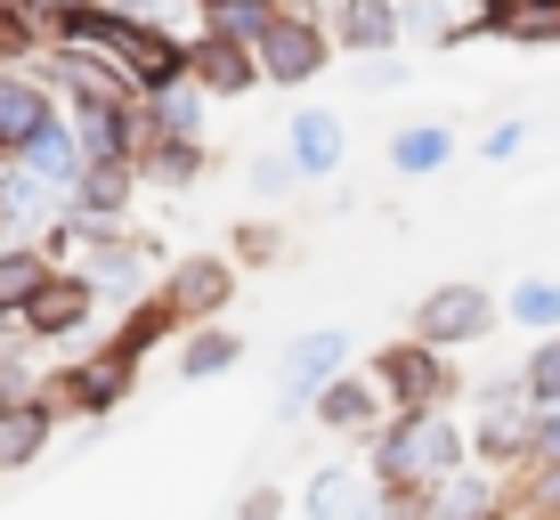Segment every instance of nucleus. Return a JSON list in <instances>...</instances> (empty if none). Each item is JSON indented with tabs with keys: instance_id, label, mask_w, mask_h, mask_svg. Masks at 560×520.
Listing matches in <instances>:
<instances>
[{
	"instance_id": "f257e3e1",
	"label": "nucleus",
	"mask_w": 560,
	"mask_h": 520,
	"mask_svg": "<svg viewBox=\"0 0 560 520\" xmlns=\"http://www.w3.org/2000/svg\"><path fill=\"white\" fill-rule=\"evenodd\" d=\"M463 431L447 423V407H422V415H390V431H374V479L382 488H422L439 496L463 472Z\"/></svg>"
},
{
	"instance_id": "f03ea898",
	"label": "nucleus",
	"mask_w": 560,
	"mask_h": 520,
	"mask_svg": "<svg viewBox=\"0 0 560 520\" xmlns=\"http://www.w3.org/2000/svg\"><path fill=\"white\" fill-rule=\"evenodd\" d=\"M130 382H139V358L114 350V342H98L90 358H66L42 391H49L57 415H114V407L130 398Z\"/></svg>"
},
{
	"instance_id": "7ed1b4c3",
	"label": "nucleus",
	"mask_w": 560,
	"mask_h": 520,
	"mask_svg": "<svg viewBox=\"0 0 560 520\" xmlns=\"http://www.w3.org/2000/svg\"><path fill=\"white\" fill-rule=\"evenodd\" d=\"M374 391L390 415H422L439 407V398H455V374H447V350H431V342H390V350L374 358Z\"/></svg>"
},
{
	"instance_id": "20e7f679",
	"label": "nucleus",
	"mask_w": 560,
	"mask_h": 520,
	"mask_svg": "<svg viewBox=\"0 0 560 520\" xmlns=\"http://www.w3.org/2000/svg\"><path fill=\"white\" fill-rule=\"evenodd\" d=\"M90 317H98V285H90L82 268H49V285L25 301L16 334H25V342H57V334H82Z\"/></svg>"
},
{
	"instance_id": "39448f33",
	"label": "nucleus",
	"mask_w": 560,
	"mask_h": 520,
	"mask_svg": "<svg viewBox=\"0 0 560 520\" xmlns=\"http://www.w3.org/2000/svg\"><path fill=\"white\" fill-rule=\"evenodd\" d=\"M488 325H495V301L479 293V285H439V293H422V310H415V342L463 350V342H479Z\"/></svg>"
},
{
	"instance_id": "423d86ee",
	"label": "nucleus",
	"mask_w": 560,
	"mask_h": 520,
	"mask_svg": "<svg viewBox=\"0 0 560 520\" xmlns=\"http://www.w3.org/2000/svg\"><path fill=\"white\" fill-rule=\"evenodd\" d=\"M163 301H171V317H179V325H211V317H228V301H236V261H220V253L179 261V268L163 277Z\"/></svg>"
},
{
	"instance_id": "0eeeda50",
	"label": "nucleus",
	"mask_w": 560,
	"mask_h": 520,
	"mask_svg": "<svg viewBox=\"0 0 560 520\" xmlns=\"http://www.w3.org/2000/svg\"><path fill=\"white\" fill-rule=\"evenodd\" d=\"M350 366V334L341 325H317V334H301L293 350H284V391H277V407L284 415H301V407H317V391Z\"/></svg>"
},
{
	"instance_id": "6e6552de",
	"label": "nucleus",
	"mask_w": 560,
	"mask_h": 520,
	"mask_svg": "<svg viewBox=\"0 0 560 520\" xmlns=\"http://www.w3.org/2000/svg\"><path fill=\"white\" fill-rule=\"evenodd\" d=\"M253 57H260L268 82H308V73L325 66V33H317V16H268V33L253 42Z\"/></svg>"
},
{
	"instance_id": "1a4fd4ad",
	"label": "nucleus",
	"mask_w": 560,
	"mask_h": 520,
	"mask_svg": "<svg viewBox=\"0 0 560 520\" xmlns=\"http://www.w3.org/2000/svg\"><path fill=\"white\" fill-rule=\"evenodd\" d=\"M49 431H57L49 391H16L9 407H0V472H16V464H42Z\"/></svg>"
},
{
	"instance_id": "9d476101",
	"label": "nucleus",
	"mask_w": 560,
	"mask_h": 520,
	"mask_svg": "<svg viewBox=\"0 0 560 520\" xmlns=\"http://www.w3.org/2000/svg\"><path fill=\"white\" fill-rule=\"evenodd\" d=\"M317 423H325V431H382V391H374V374H350V366H341V374L317 391Z\"/></svg>"
},
{
	"instance_id": "9b49d317",
	"label": "nucleus",
	"mask_w": 560,
	"mask_h": 520,
	"mask_svg": "<svg viewBox=\"0 0 560 520\" xmlns=\"http://www.w3.org/2000/svg\"><path fill=\"white\" fill-rule=\"evenodd\" d=\"M16 155H25V171H33V180H49V187H73V180H82V139H73V123H57V114L33 130L25 147H16Z\"/></svg>"
},
{
	"instance_id": "f8f14e48",
	"label": "nucleus",
	"mask_w": 560,
	"mask_h": 520,
	"mask_svg": "<svg viewBox=\"0 0 560 520\" xmlns=\"http://www.w3.org/2000/svg\"><path fill=\"white\" fill-rule=\"evenodd\" d=\"M253 66H260V57L244 42H220V33H203V42L187 49V73H196L203 90H220V99H228V90H253Z\"/></svg>"
},
{
	"instance_id": "ddd939ff",
	"label": "nucleus",
	"mask_w": 560,
	"mask_h": 520,
	"mask_svg": "<svg viewBox=\"0 0 560 520\" xmlns=\"http://www.w3.org/2000/svg\"><path fill=\"white\" fill-rule=\"evenodd\" d=\"M49 114H57V106H49L42 82H25V73H0V147H9V155L49 123Z\"/></svg>"
},
{
	"instance_id": "4468645a",
	"label": "nucleus",
	"mask_w": 560,
	"mask_h": 520,
	"mask_svg": "<svg viewBox=\"0 0 560 520\" xmlns=\"http://www.w3.org/2000/svg\"><path fill=\"white\" fill-rule=\"evenodd\" d=\"M236 358H244V334H228L220 317H211V325H187V342H179V382H211V374H228Z\"/></svg>"
},
{
	"instance_id": "2eb2a0df",
	"label": "nucleus",
	"mask_w": 560,
	"mask_h": 520,
	"mask_svg": "<svg viewBox=\"0 0 560 520\" xmlns=\"http://www.w3.org/2000/svg\"><path fill=\"white\" fill-rule=\"evenodd\" d=\"M49 253L42 244H0V317H25V301L49 285Z\"/></svg>"
},
{
	"instance_id": "dca6fc26",
	"label": "nucleus",
	"mask_w": 560,
	"mask_h": 520,
	"mask_svg": "<svg viewBox=\"0 0 560 520\" xmlns=\"http://www.w3.org/2000/svg\"><path fill=\"white\" fill-rule=\"evenodd\" d=\"M147 261H154V244H98L82 277L98 285V301H106V293L130 301V293H147Z\"/></svg>"
},
{
	"instance_id": "f3484780",
	"label": "nucleus",
	"mask_w": 560,
	"mask_h": 520,
	"mask_svg": "<svg viewBox=\"0 0 560 520\" xmlns=\"http://www.w3.org/2000/svg\"><path fill=\"white\" fill-rule=\"evenodd\" d=\"M284 139H293V163L308 171V180H317V171H334V163H341V114L308 106V114H293V130H284Z\"/></svg>"
},
{
	"instance_id": "a211bd4d",
	"label": "nucleus",
	"mask_w": 560,
	"mask_h": 520,
	"mask_svg": "<svg viewBox=\"0 0 560 520\" xmlns=\"http://www.w3.org/2000/svg\"><path fill=\"white\" fill-rule=\"evenodd\" d=\"M147 99H154L147 139H196V123H203V90L196 82H163V90H147Z\"/></svg>"
},
{
	"instance_id": "6ab92c4d",
	"label": "nucleus",
	"mask_w": 560,
	"mask_h": 520,
	"mask_svg": "<svg viewBox=\"0 0 560 520\" xmlns=\"http://www.w3.org/2000/svg\"><path fill=\"white\" fill-rule=\"evenodd\" d=\"M488 25L504 42H560V0H495Z\"/></svg>"
},
{
	"instance_id": "aec40b11",
	"label": "nucleus",
	"mask_w": 560,
	"mask_h": 520,
	"mask_svg": "<svg viewBox=\"0 0 560 520\" xmlns=\"http://www.w3.org/2000/svg\"><path fill=\"white\" fill-rule=\"evenodd\" d=\"M341 42H350V49H390L398 42V0H350Z\"/></svg>"
},
{
	"instance_id": "412c9836",
	"label": "nucleus",
	"mask_w": 560,
	"mask_h": 520,
	"mask_svg": "<svg viewBox=\"0 0 560 520\" xmlns=\"http://www.w3.org/2000/svg\"><path fill=\"white\" fill-rule=\"evenodd\" d=\"M447 130H439V123H415V130H398V139H390V163L398 171H407V180H422V171H439V163H447Z\"/></svg>"
},
{
	"instance_id": "4be33fe9",
	"label": "nucleus",
	"mask_w": 560,
	"mask_h": 520,
	"mask_svg": "<svg viewBox=\"0 0 560 520\" xmlns=\"http://www.w3.org/2000/svg\"><path fill=\"white\" fill-rule=\"evenodd\" d=\"M358 505H365V488H358L350 472H317V479H308V496H301L308 520H350Z\"/></svg>"
},
{
	"instance_id": "5701e85b",
	"label": "nucleus",
	"mask_w": 560,
	"mask_h": 520,
	"mask_svg": "<svg viewBox=\"0 0 560 520\" xmlns=\"http://www.w3.org/2000/svg\"><path fill=\"white\" fill-rule=\"evenodd\" d=\"M171 325H179V317H171V301H163V293H154V301H139V310H130V317H122V334H114V350H130V358H147V350H154V342H163V334H171Z\"/></svg>"
},
{
	"instance_id": "b1692460",
	"label": "nucleus",
	"mask_w": 560,
	"mask_h": 520,
	"mask_svg": "<svg viewBox=\"0 0 560 520\" xmlns=\"http://www.w3.org/2000/svg\"><path fill=\"white\" fill-rule=\"evenodd\" d=\"M268 16H277L268 0H211V33H220V42H244V49L268 33Z\"/></svg>"
},
{
	"instance_id": "393cba45",
	"label": "nucleus",
	"mask_w": 560,
	"mask_h": 520,
	"mask_svg": "<svg viewBox=\"0 0 560 520\" xmlns=\"http://www.w3.org/2000/svg\"><path fill=\"white\" fill-rule=\"evenodd\" d=\"M431 505H439V520H479V512H495V488H488L479 472H455Z\"/></svg>"
},
{
	"instance_id": "a878e982",
	"label": "nucleus",
	"mask_w": 560,
	"mask_h": 520,
	"mask_svg": "<svg viewBox=\"0 0 560 520\" xmlns=\"http://www.w3.org/2000/svg\"><path fill=\"white\" fill-rule=\"evenodd\" d=\"M479 455H488V464H512V455H528V423H520L512 407H488V423H479Z\"/></svg>"
},
{
	"instance_id": "bb28decb",
	"label": "nucleus",
	"mask_w": 560,
	"mask_h": 520,
	"mask_svg": "<svg viewBox=\"0 0 560 520\" xmlns=\"http://www.w3.org/2000/svg\"><path fill=\"white\" fill-rule=\"evenodd\" d=\"M147 171H154V180H163V187H187V180H196V171H203V147H187V139H154Z\"/></svg>"
},
{
	"instance_id": "cd10ccee",
	"label": "nucleus",
	"mask_w": 560,
	"mask_h": 520,
	"mask_svg": "<svg viewBox=\"0 0 560 520\" xmlns=\"http://www.w3.org/2000/svg\"><path fill=\"white\" fill-rule=\"evenodd\" d=\"M520 391H528L536 407H560V334H552L545 350L528 358V374H520Z\"/></svg>"
},
{
	"instance_id": "c85d7f7f",
	"label": "nucleus",
	"mask_w": 560,
	"mask_h": 520,
	"mask_svg": "<svg viewBox=\"0 0 560 520\" xmlns=\"http://www.w3.org/2000/svg\"><path fill=\"white\" fill-rule=\"evenodd\" d=\"M512 317H520V325H560V285H545V277L520 285V293H512Z\"/></svg>"
},
{
	"instance_id": "c756f323",
	"label": "nucleus",
	"mask_w": 560,
	"mask_h": 520,
	"mask_svg": "<svg viewBox=\"0 0 560 520\" xmlns=\"http://www.w3.org/2000/svg\"><path fill=\"white\" fill-rule=\"evenodd\" d=\"M528 464H536V472L560 464V407H545V415L528 423Z\"/></svg>"
},
{
	"instance_id": "7c9ffc66",
	"label": "nucleus",
	"mask_w": 560,
	"mask_h": 520,
	"mask_svg": "<svg viewBox=\"0 0 560 520\" xmlns=\"http://www.w3.org/2000/svg\"><path fill=\"white\" fill-rule=\"evenodd\" d=\"M293 180H301V163H293V155H260V163H253V187H260V196H284Z\"/></svg>"
},
{
	"instance_id": "2f4dec72",
	"label": "nucleus",
	"mask_w": 560,
	"mask_h": 520,
	"mask_svg": "<svg viewBox=\"0 0 560 520\" xmlns=\"http://www.w3.org/2000/svg\"><path fill=\"white\" fill-rule=\"evenodd\" d=\"M236 253H244V261H277L284 236H277V228H236Z\"/></svg>"
},
{
	"instance_id": "473e14b6",
	"label": "nucleus",
	"mask_w": 560,
	"mask_h": 520,
	"mask_svg": "<svg viewBox=\"0 0 560 520\" xmlns=\"http://www.w3.org/2000/svg\"><path fill=\"white\" fill-rule=\"evenodd\" d=\"M236 520H284V496H277V488H253V496L236 505Z\"/></svg>"
},
{
	"instance_id": "72a5a7b5",
	"label": "nucleus",
	"mask_w": 560,
	"mask_h": 520,
	"mask_svg": "<svg viewBox=\"0 0 560 520\" xmlns=\"http://www.w3.org/2000/svg\"><path fill=\"white\" fill-rule=\"evenodd\" d=\"M536 512H552V520H560V464L536 472Z\"/></svg>"
},
{
	"instance_id": "f704fd0d",
	"label": "nucleus",
	"mask_w": 560,
	"mask_h": 520,
	"mask_svg": "<svg viewBox=\"0 0 560 520\" xmlns=\"http://www.w3.org/2000/svg\"><path fill=\"white\" fill-rule=\"evenodd\" d=\"M520 139H528L520 123H495V130H488V155H495V163H504V155H520Z\"/></svg>"
},
{
	"instance_id": "c9c22d12",
	"label": "nucleus",
	"mask_w": 560,
	"mask_h": 520,
	"mask_svg": "<svg viewBox=\"0 0 560 520\" xmlns=\"http://www.w3.org/2000/svg\"><path fill=\"white\" fill-rule=\"evenodd\" d=\"M16 9H25V0H0V16H16Z\"/></svg>"
},
{
	"instance_id": "e433bc0d",
	"label": "nucleus",
	"mask_w": 560,
	"mask_h": 520,
	"mask_svg": "<svg viewBox=\"0 0 560 520\" xmlns=\"http://www.w3.org/2000/svg\"><path fill=\"white\" fill-rule=\"evenodd\" d=\"M9 398H16V391H9V374H0V407H9Z\"/></svg>"
},
{
	"instance_id": "4c0bfd02",
	"label": "nucleus",
	"mask_w": 560,
	"mask_h": 520,
	"mask_svg": "<svg viewBox=\"0 0 560 520\" xmlns=\"http://www.w3.org/2000/svg\"><path fill=\"white\" fill-rule=\"evenodd\" d=\"M479 520H504V512H479Z\"/></svg>"
},
{
	"instance_id": "58836bf2",
	"label": "nucleus",
	"mask_w": 560,
	"mask_h": 520,
	"mask_svg": "<svg viewBox=\"0 0 560 520\" xmlns=\"http://www.w3.org/2000/svg\"><path fill=\"white\" fill-rule=\"evenodd\" d=\"M0 163H9V147H0Z\"/></svg>"
},
{
	"instance_id": "ea45409f",
	"label": "nucleus",
	"mask_w": 560,
	"mask_h": 520,
	"mask_svg": "<svg viewBox=\"0 0 560 520\" xmlns=\"http://www.w3.org/2000/svg\"><path fill=\"white\" fill-rule=\"evenodd\" d=\"M0 220H9V211H0Z\"/></svg>"
},
{
	"instance_id": "a19ab883",
	"label": "nucleus",
	"mask_w": 560,
	"mask_h": 520,
	"mask_svg": "<svg viewBox=\"0 0 560 520\" xmlns=\"http://www.w3.org/2000/svg\"><path fill=\"white\" fill-rule=\"evenodd\" d=\"M203 9H211V0H203Z\"/></svg>"
}]
</instances>
